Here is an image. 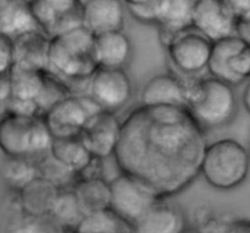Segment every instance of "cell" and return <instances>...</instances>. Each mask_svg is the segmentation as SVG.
<instances>
[{"label":"cell","instance_id":"1","mask_svg":"<svg viewBox=\"0 0 250 233\" xmlns=\"http://www.w3.org/2000/svg\"><path fill=\"white\" fill-rule=\"evenodd\" d=\"M207 132L188 109L139 104L122 121L114 159L120 172L143 181L166 200L200 176Z\"/></svg>","mask_w":250,"mask_h":233},{"label":"cell","instance_id":"2","mask_svg":"<svg viewBox=\"0 0 250 233\" xmlns=\"http://www.w3.org/2000/svg\"><path fill=\"white\" fill-rule=\"evenodd\" d=\"M181 78L185 83L186 107L205 132L224 128L233 121L238 111L234 87L211 76Z\"/></svg>","mask_w":250,"mask_h":233},{"label":"cell","instance_id":"3","mask_svg":"<svg viewBox=\"0 0 250 233\" xmlns=\"http://www.w3.org/2000/svg\"><path fill=\"white\" fill-rule=\"evenodd\" d=\"M94 41L95 37L83 26L53 37L46 72L70 89L76 83H88L99 68L94 55Z\"/></svg>","mask_w":250,"mask_h":233},{"label":"cell","instance_id":"4","mask_svg":"<svg viewBox=\"0 0 250 233\" xmlns=\"http://www.w3.org/2000/svg\"><path fill=\"white\" fill-rule=\"evenodd\" d=\"M11 97L7 112L42 117L60 100L73 95L70 88L46 71L22 70L12 66Z\"/></svg>","mask_w":250,"mask_h":233},{"label":"cell","instance_id":"5","mask_svg":"<svg viewBox=\"0 0 250 233\" xmlns=\"http://www.w3.org/2000/svg\"><path fill=\"white\" fill-rule=\"evenodd\" d=\"M250 171V151L238 141L220 139L209 143L200 175L219 191H232L243 185Z\"/></svg>","mask_w":250,"mask_h":233},{"label":"cell","instance_id":"6","mask_svg":"<svg viewBox=\"0 0 250 233\" xmlns=\"http://www.w3.org/2000/svg\"><path fill=\"white\" fill-rule=\"evenodd\" d=\"M53 142L42 117L6 112L0 120V150L7 158L38 160L50 153Z\"/></svg>","mask_w":250,"mask_h":233},{"label":"cell","instance_id":"7","mask_svg":"<svg viewBox=\"0 0 250 233\" xmlns=\"http://www.w3.org/2000/svg\"><path fill=\"white\" fill-rule=\"evenodd\" d=\"M212 43L194 27L176 34L165 45L171 67L181 77H202L208 72Z\"/></svg>","mask_w":250,"mask_h":233},{"label":"cell","instance_id":"8","mask_svg":"<svg viewBox=\"0 0 250 233\" xmlns=\"http://www.w3.org/2000/svg\"><path fill=\"white\" fill-rule=\"evenodd\" d=\"M208 73L232 87H237L250 80V44L237 34L212 45Z\"/></svg>","mask_w":250,"mask_h":233},{"label":"cell","instance_id":"9","mask_svg":"<svg viewBox=\"0 0 250 233\" xmlns=\"http://www.w3.org/2000/svg\"><path fill=\"white\" fill-rule=\"evenodd\" d=\"M89 95H70L56 103L43 120L54 139L80 137L88 120L100 111Z\"/></svg>","mask_w":250,"mask_h":233},{"label":"cell","instance_id":"10","mask_svg":"<svg viewBox=\"0 0 250 233\" xmlns=\"http://www.w3.org/2000/svg\"><path fill=\"white\" fill-rule=\"evenodd\" d=\"M110 209L131 225L141 219L158 200H161L143 181L124 172L110 181Z\"/></svg>","mask_w":250,"mask_h":233},{"label":"cell","instance_id":"11","mask_svg":"<svg viewBox=\"0 0 250 233\" xmlns=\"http://www.w3.org/2000/svg\"><path fill=\"white\" fill-rule=\"evenodd\" d=\"M88 95L105 111L116 114L132 98V82L126 70L98 68L88 82Z\"/></svg>","mask_w":250,"mask_h":233},{"label":"cell","instance_id":"12","mask_svg":"<svg viewBox=\"0 0 250 233\" xmlns=\"http://www.w3.org/2000/svg\"><path fill=\"white\" fill-rule=\"evenodd\" d=\"M36 23L50 38L82 27L83 0H33Z\"/></svg>","mask_w":250,"mask_h":233},{"label":"cell","instance_id":"13","mask_svg":"<svg viewBox=\"0 0 250 233\" xmlns=\"http://www.w3.org/2000/svg\"><path fill=\"white\" fill-rule=\"evenodd\" d=\"M121 126L122 121L116 114L100 110L88 120L80 138L94 158L105 160L114 156L121 136Z\"/></svg>","mask_w":250,"mask_h":233},{"label":"cell","instance_id":"14","mask_svg":"<svg viewBox=\"0 0 250 233\" xmlns=\"http://www.w3.org/2000/svg\"><path fill=\"white\" fill-rule=\"evenodd\" d=\"M192 26L212 43L237 32V21L220 0H194Z\"/></svg>","mask_w":250,"mask_h":233},{"label":"cell","instance_id":"15","mask_svg":"<svg viewBox=\"0 0 250 233\" xmlns=\"http://www.w3.org/2000/svg\"><path fill=\"white\" fill-rule=\"evenodd\" d=\"M126 12V4L122 0H85L82 26L94 37L124 31Z\"/></svg>","mask_w":250,"mask_h":233},{"label":"cell","instance_id":"16","mask_svg":"<svg viewBox=\"0 0 250 233\" xmlns=\"http://www.w3.org/2000/svg\"><path fill=\"white\" fill-rule=\"evenodd\" d=\"M50 39L41 29L24 32L12 38L14 67L42 72L48 70Z\"/></svg>","mask_w":250,"mask_h":233},{"label":"cell","instance_id":"17","mask_svg":"<svg viewBox=\"0 0 250 233\" xmlns=\"http://www.w3.org/2000/svg\"><path fill=\"white\" fill-rule=\"evenodd\" d=\"M141 105L186 107L183 80L172 72L153 76L142 88Z\"/></svg>","mask_w":250,"mask_h":233},{"label":"cell","instance_id":"18","mask_svg":"<svg viewBox=\"0 0 250 233\" xmlns=\"http://www.w3.org/2000/svg\"><path fill=\"white\" fill-rule=\"evenodd\" d=\"M187 230L182 210L163 199L132 225V233H183Z\"/></svg>","mask_w":250,"mask_h":233},{"label":"cell","instance_id":"19","mask_svg":"<svg viewBox=\"0 0 250 233\" xmlns=\"http://www.w3.org/2000/svg\"><path fill=\"white\" fill-rule=\"evenodd\" d=\"M94 55L98 67L125 70L133 55L131 38L124 31L97 36L94 41Z\"/></svg>","mask_w":250,"mask_h":233},{"label":"cell","instance_id":"20","mask_svg":"<svg viewBox=\"0 0 250 233\" xmlns=\"http://www.w3.org/2000/svg\"><path fill=\"white\" fill-rule=\"evenodd\" d=\"M194 0H158L156 24L159 38L165 46L176 34L192 26Z\"/></svg>","mask_w":250,"mask_h":233},{"label":"cell","instance_id":"21","mask_svg":"<svg viewBox=\"0 0 250 233\" xmlns=\"http://www.w3.org/2000/svg\"><path fill=\"white\" fill-rule=\"evenodd\" d=\"M59 193L60 190L56 186L39 177L17 194L20 208L24 216L50 215Z\"/></svg>","mask_w":250,"mask_h":233},{"label":"cell","instance_id":"22","mask_svg":"<svg viewBox=\"0 0 250 233\" xmlns=\"http://www.w3.org/2000/svg\"><path fill=\"white\" fill-rule=\"evenodd\" d=\"M33 0H0V33L11 38L39 29L32 12Z\"/></svg>","mask_w":250,"mask_h":233},{"label":"cell","instance_id":"23","mask_svg":"<svg viewBox=\"0 0 250 233\" xmlns=\"http://www.w3.org/2000/svg\"><path fill=\"white\" fill-rule=\"evenodd\" d=\"M72 191L85 215L110 208V181L104 177L81 178L76 181Z\"/></svg>","mask_w":250,"mask_h":233},{"label":"cell","instance_id":"24","mask_svg":"<svg viewBox=\"0 0 250 233\" xmlns=\"http://www.w3.org/2000/svg\"><path fill=\"white\" fill-rule=\"evenodd\" d=\"M50 154L56 160L75 172L77 178L94 159L80 137L54 139Z\"/></svg>","mask_w":250,"mask_h":233},{"label":"cell","instance_id":"25","mask_svg":"<svg viewBox=\"0 0 250 233\" xmlns=\"http://www.w3.org/2000/svg\"><path fill=\"white\" fill-rule=\"evenodd\" d=\"M4 185L19 194L33 181L41 177L37 160L26 158H5L0 170Z\"/></svg>","mask_w":250,"mask_h":233},{"label":"cell","instance_id":"26","mask_svg":"<svg viewBox=\"0 0 250 233\" xmlns=\"http://www.w3.org/2000/svg\"><path fill=\"white\" fill-rule=\"evenodd\" d=\"M73 233H132V225L109 208L84 215Z\"/></svg>","mask_w":250,"mask_h":233},{"label":"cell","instance_id":"27","mask_svg":"<svg viewBox=\"0 0 250 233\" xmlns=\"http://www.w3.org/2000/svg\"><path fill=\"white\" fill-rule=\"evenodd\" d=\"M50 215L65 230L66 233H73L85 214L83 212L72 188H68L60 190Z\"/></svg>","mask_w":250,"mask_h":233},{"label":"cell","instance_id":"28","mask_svg":"<svg viewBox=\"0 0 250 233\" xmlns=\"http://www.w3.org/2000/svg\"><path fill=\"white\" fill-rule=\"evenodd\" d=\"M39 168V175L42 178L49 181L59 190H68L72 188L77 181V176L75 172L66 168L63 164L56 160L50 153L37 160Z\"/></svg>","mask_w":250,"mask_h":233},{"label":"cell","instance_id":"29","mask_svg":"<svg viewBox=\"0 0 250 233\" xmlns=\"http://www.w3.org/2000/svg\"><path fill=\"white\" fill-rule=\"evenodd\" d=\"M231 220L225 219L211 208L200 207L193 215V231L197 233H226Z\"/></svg>","mask_w":250,"mask_h":233},{"label":"cell","instance_id":"30","mask_svg":"<svg viewBox=\"0 0 250 233\" xmlns=\"http://www.w3.org/2000/svg\"><path fill=\"white\" fill-rule=\"evenodd\" d=\"M19 233H66L51 215L26 216Z\"/></svg>","mask_w":250,"mask_h":233},{"label":"cell","instance_id":"31","mask_svg":"<svg viewBox=\"0 0 250 233\" xmlns=\"http://www.w3.org/2000/svg\"><path fill=\"white\" fill-rule=\"evenodd\" d=\"M127 11L131 14L136 21L144 24H156L158 15V0H151L149 2L138 5H126Z\"/></svg>","mask_w":250,"mask_h":233},{"label":"cell","instance_id":"32","mask_svg":"<svg viewBox=\"0 0 250 233\" xmlns=\"http://www.w3.org/2000/svg\"><path fill=\"white\" fill-rule=\"evenodd\" d=\"M14 66L12 38L0 33V75H9Z\"/></svg>","mask_w":250,"mask_h":233},{"label":"cell","instance_id":"33","mask_svg":"<svg viewBox=\"0 0 250 233\" xmlns=\"http://www.w3.org/2000/svg\"><path fill=\"white\" fill-rule=\"evenodd\" d=\"M237 22L250 17V0H220Z\"/></svg>","mask_w":250,"mask_h":233},{"label":"cell","instance_id":"34","mask_svg":"<svg viewBox=\"0 0 250 233\" xmlns=\"http://www.w3.org/2000/svg\"><path fill=\"white\" fill-rule=\"evenodd\" d=\"M11 97L10 76L0 75V120L7 112V104Z\"/></svg>","mask_w":250,"mask_h":233},{"label":"cell","instance_id":"35","mask_svg":"<svg viewBox=\"0 0 250 233\" xmlns=\"http://www.w3.org/2000/svg\"><path fill=\"white\" fill-rule=\"evenodd\" d=\"M226 233H250V220L233 219L229 221Z\"/></svg>","mask_w":250,"mask_h":233},{"label":"cell","instance_id":"36","mask_svg":"<svg viewBox=\"0 0 250 233\" xmlns=\"http://www.w3.org/2000/svg\"><path fill=\"white\" fill-rule=\"evenodd\" d=\"M236 34L250 44V17L243 20V21L237 22Z\"/></svg>","mask_w":250,"mask_h":233},{"label":"cell","instance_id":"37","mask_svg":"<svg viewBox=\"0 0 250 233\" xmlns=\"http://www.w3.org/2000/svg\"><path fill=\"white\" fill-rule=\"evenodd\" d=\"M242 102H243L244 107L247 111L250 114V80L246 83V87L243 89V94H242Z\"/></svg>","mask_w":250,"mask_h":233},{"label":"cell","instance_id":"38","mask_svg":"<svg viewBox=\"0 0 250 233\" xmlns=\"http://www.w3.org/2000/svg\"><path fill=\"white\" fill-rule=\"evenodd\" d=\"M126 5H138V4H144V2H149L151 0H122Z\"/></svg>","mask_w":250,"mask_h":233},{"label":"cell","instance_id":"39","mask_svg":"<svg viewBox=\"0 0 250 233\" xmlns=\"http://www.w3.org/2000/svg\"><path fill=\"white\" fill-rule=\"evenodd\" d=\"M183 233H197V232L193 231V230H187V231H185Z\"/></svg>","mask_w":250,"mask_h":233}]
</instances>
